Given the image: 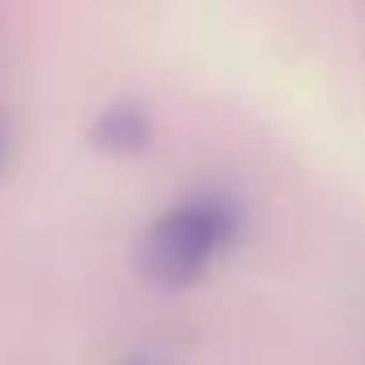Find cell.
<instances>
[{"label":"cell","instance_id":"obj_1","mask_svg":"<svg viewBox=\"0 0 365 365\" xmlns=\"http://www.w3.org/2000/svg\"><path fill=\"white\" fill-rule=\"evenodd\" d=\"M241 202L224 190H194L159 211L142 237L138 267L150 288L180 292L207 279L241 237Z\"/></svg>","mask_w":365,"mask_h":365},{"label":"cell","instance_id":"obj_2","mask_svg":"<svg viewBox=\"0 0 365 365\" xmlns=\"http://www.w3.org/2000/svg\"><path fill=\"white\" fill-rule=\"evenodd\" d=\"M91 142L103 150V155H142L150 142H155V116L146 103L138 99H116L108 103L95 125H91Z\"/></svg>","mask_w":365,"mask_h":365},{"label":"cell","instance_id":"obj_3","mask_svg":"<svg viewBox=\"0 0 365 365\" xmlns=\"http://www.w3.org/2000/svg\"><path fill=\"white\" fill-rule=\"evenodd\" d=\"M129 365H146V361H129Z\"/></svg>","mask_w":365,"mask_h":365}]
</instances>
